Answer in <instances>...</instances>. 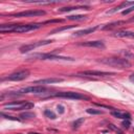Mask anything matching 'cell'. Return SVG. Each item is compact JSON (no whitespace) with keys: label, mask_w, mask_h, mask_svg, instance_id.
<instances>
[{"label":"cell","mask_w":134,"mask_h":134,"mask_svg":"<svg viewBox=\"0 0 134 134\" xmlns=\"http://www.w3.org/2000/svg\"><path fill=\"white\" fill-rule=\"evenodd\" d=\"M97 62L114 68H118V69H126L131 67L130 61L125 58H105V59L97 60Z\"/></svg>","instance_id":"obj_1"},{"label":"cell","mask_w":134,"mask_h":134,"mask_svg":"<svg viewBox=\"0 0 134 134\" xmlns=\"http://www.w3.org/2000/svg\"><path fill=\"white\" fill-rule=\"evenodd\" d=\"M49 97H61V98H68V99H84V100H89L90 97L79 93V92H73V91H67V92H54L52 94H49L48 96H45L43 98H49Z\"/></svg>","instance_id":"obj_2"},{"label":"cell","mask_w":134,"mask_h":134,"mask_svg":"<svg viewBox=\"0 0 134 134\" xmlns=\"http://www.w3.org/2000/svg\"><path fill=\"white\" fill-rule=\"evenodd\" d=\"M34 103L30 102H12L8 104H4L2 106L3 109L7 110H28L34 108Z\"/></svg>","instance_id":"obj_3"},{"label":"cell","mask_w":134,"mask_h":134,"mask_svg":"<svg viewBox=\"0 0 134 134\" xmlns=\"http://www.w3.org/2000/svg\"><path fill=\"white\" fill-rule=\"evenodd\" d=\"M31 58L38 59V60H49V61H71L73 62L75 59L70 57H64V55H58L54 53H37L31 55Z\"/></svg>","instance_id":"obj_4"},{"label":"cell","mask_w":134,"mask_h":134,"mask_svg":"<svg viewBox=\"0 0 134 134\" xmlns=\"http://www.w3.org/2000/svg\"><path fill=\"white\" fill-rule=\"evenodd\" d=\"M29 74H30L29 70H27V69H23V70L16 71V72H14V73H12V74L7 75V76L2 77V79H1V81H2V82H4V81L19 82V81H23V80L27 79V77L29 76Z\"/></svg>","instance_id":"obj_5"},{"label":"cell","mask_w":134,"mask_h":134,"mask_svg":"<svg viewBox=\"0 0 134 134\" xmlns=\"http://www.w3.org/2000/svg\"><path fill=\"white\" fill-rule=\"evenodd\" d=\"M42 25H44V23H30V24H16L15 28L13 29V32H17V34H22V32H27L30 30H35L38 29L40 27H42Z\"/></svg>","instance_id":"obj_6"},{"label":"cell","mask_w":134,"mask_h":134,"mask_svg":"<svg viewBox=\"0 0 134 134\" xmlns=\"http://www.w3.org/2000/svg\"><path fill=\"white\" fill-rule=\"evenodd\" d=\"M53 41L52 40H44V41H38V42H34V43H30V44H24L22 45L19 50L21 53H26V52H29L40 46H44V45H48L50 43H52Z\"/></svg>","instance_id":"obj_7"},{"label":"cell","mask_w":134,"mask_h":134,"mask_svg":"<svg viewBox=\"0 0 134 134\" xmlns=\"http://www.w3.org/2000/svg\"><path fill=\"white\" fill-rule=\"evenodd\" d=\"M115 72H108V71H98V70H86V71H82L80 73H77V76H110V75H114Z\"/></svg>","instance_id":"obj_8"},{"label":"cell","mask_w":134,"mask_h":134,"mask_svg":"<svg viewBox=\"0 0 134 134\" xmlns=\"http://www.w3.org/2000/svg\"><path fill=\"white\" fill-rule=\"evenodd\" d=\"M46 91V88L44 86L41 85H37V86H28V87H24L21 88L18 92L20 94H27V93H35V94H40V93H44Z\"/></svg>","instance_id":"obj_9"},{"label":"cell","mask_w":134,"mask_h":134,"mask_svg":"<svg viewBox=\"0 0 134 134\" xmlns=\"http://www.w3.org/2000/svg\"><path fill=\"white\" fill-rule=\"evenodd\" d=\"M46 13L45 10L42 9H32V10H24V12H20L17 14L12 15V17L15 18H23V17H39V16H44Z\"/></svg>","instance_id":"obj_10"},{"label":"cell","mask_w":134,"mask_h":134,"mask_svg":"<svg viewBox=\"0 0 134 134\" xmlns=\"http://www.w3.org/2000/svg\"><path fill=\"white\" fill-rule=\"evenodd\" d=\"M80 46H84V47H93V48H105V44L103 41H86L83 43L79 44Z\"/></svg>","instance_id":"obj_11"},{"label":"cell","mask_w":134,"mask_h":134,"mask_svg":"<svg viewBox=\"0 0 134 134\" xmlns=\"http://www.w3.org/2000/svg\"><path fill=\"white\" fill-rule=\"evenodd\" d=\"M134 4V1L133 2H130V1H124L122 3H120L118 6H115V7H113V8H111V9H109L108 12H107V14L109 15V14H114V13H116V12H119V10H121L122 8H128V6L130 7L131 5H133Z\"/></svg>","instance_id":"obj_12"},{"label":"cell","mask_w":134,"mask_h":134,"mask_svg":"<svg viewBox=\"0 0 134 134\" xmlns=\"http://www.w3.org/2000/svg\"><path fill=\"white\" fill-rule=\"evenodd\" d=\"M63 82V79L59 77H49V79H43V80H38L35 81L34 84H39V85H47V84H54V83H61Z\"/></svg>","instance_id":"obj_13"},{"label":"cell","mask_w":134,"mask_h":134,"mask_svg":"<svg viewBox=\"0 0 134 134\" xmlns=\"http://www.w3.org/2000/svg\"><path fill=\"white\" fill-rule=\"evenodd\" d=\"M98 27H99V26L96 25V26H94V27H89V28H85V29H82V30H77V31L73 32L72 36H73V37H83V36H87V35H89V34L94 32Z\"/></svg>","instance_id":"obj_14"},{"label":"cell","mask_w":134,"mask_h":134,"mask_svg":"<svg viewBox=\"0 0 134 134\" xmlns=\"http://www.w3.org/2000/svg\"><path fill=\"white\" fill-rule=\"evenodd\" d=\"M113 37L116 38H130L134 39V31H129V30H117L112 34Z\"/></svg>","instance_id":"obj_15"},{"label":"cell","mask_w":134,"mask_h":134,"mask_svg":"<svg viewBox=\"0 0 134 134\" xmlns=\"http://www.w3.org/2000/svg\"><path fill=\"white\" fill-rule=\"evenodd\" d=\"M111 115L113 117H116V118H120V119H131V114L128 113V112H122V111H119V110H113L111 111Z\"/></svg>","instance_id":"obj_16"},{"label":"cell","mask_w":134,"mask_h":134,"mask_svg":"<svg viewBox=\"0 0 134 134\" xmlns=\"http://www.w3.org/2000/svg\"><path fill=\"white\" fill-rule=\"evenodd\" d=\"M74 9H90L89 6H83V5H75V6H66V7H61L58 9V12L60 13H65V12H70V10H74Z\"/></svg>","instance_id":"obj_17"},{"label":"cell","mask_w":134,"mask_h":134,"mask_svg":"<svg viewBox=\"0 0 134 134\" xmlns=\"http://www.w3.org/2000/svg\"><path fill=\"white\" fill-rule=\"evenodd\" d=\"M122 24H126V21H115V22H112V23H109L105 26L102 27L103 30H107V29H111L113 27H116L118 25H122Z\"/></svg>","instance_id":"obj_18"},{"label":"cell","mask_w":134,"mask_h":134,"mask_svg":"<svg viewBox=\"0 0 134 134\" xmlns=\"http://www.w3.org/2000/svg\"><path fill=\"white\" fill-rule=\"evenodd\" d=\"M76 26H77V25H66V26H63V27H58V28L52 29V30L49 32V35H54V34H57V32H61V31H63V30L71 29V28H74V27H76Z\"/></svg>","instance_id":"obj_19"},{"label":"cell","mask_w":134,"mask_h":134,"mask_svg":"<svg viewBox=\"0 0 134 134\" xmlns=\"http://www.w3.org/2000/svg\"><path fill=\"white\" fill-rule=\"evenodd\" d=\"M36 116V114L34 112H28V111H25V112H22L19 117H21L22 119H30V118H34Z\"/></svg>","instance_id":"obj_20"},{"label":"cell","mask_w":134,"mask_h":134,"mask_svg":"<svg viewBox=\"0 0 134 134\" xmlns=\"http://www.w3.org/2000/svg\"><path fill=\"white\" fill-rule=\"evenodd\" d=\"M84 121H85V118H84V117H81V118L75 119V120L72 122V129H73V130L79 129V128L82 126V124H83Z\"/></svg>","instance_id":"obj_21"},{"label":"cell","mask_w":134,"mask_h":134,"mask_svg":"<svg viewBox=\"0 0 134 134\" xmlns=\"http://www.w3.org/2000/svg\"><path fill=\"white\" fill-rule=\"evenodd\" d=\"M86 15H72V16H67L66 19L67 20H84L86 19Z\"/></svg>","instance_id":"obj_22"},{"label":"cell","mask_w":134,"mask_h":134,"mask_svg":"<svg viewBox=\"0 0 134 134\" xmlns=\"http://www.w3.org/2000/svg\"><path fill=\"white\" fill-rule=\"evenodd\" d=\"M86 112L88 114H92V115H98V114H103L104 113L99 109H94V108H88V109H86Z\"/></svg>","instance_id":"obj_23"},{"label":"cell","mask_w":134,"mask_h":134,"mask_svg":"<svg viewBox=\"0 0 134 134\" xmlns=\"http://www.w3.org/2000/svg\"><path fill=\"white\" fill-rule=\"evenodd\" d=\"M44 115H45L46 117L50 118V119H55V118H57V116H55L54 112H52V111H51V110H49V109H46V110L44 111Z\"/></svg>","instance_id":"obj_24"},{"label":"cell","mask_w":134,"mask_h":134,"mask_svg":"<svg viewBox=\"0 0 134 134\" xmlns=\"http://www.w3.org/2000/svg\"><path fill=\"white\" fill-rule=\"evenodd\" d=\"M120 53L125 57V59H132V58H134V54L133 53H131L130 51H128V50H121L120 51Z\"/></svg>","instance_id":"obj_25"},{"label":"cell","mask_w":134,"mask_h":134,"mask_svg":"<svg viewBox=\"0 0 134 134\" xmlns=\"http://www.w3.org/2000/svg\"><path fill=\"white\" fill-rule=\"evenodd\" d=\"M1 116L2 117H4L5 119H9V120H17V121H20L21 119L20 118H18V117H15V116H10V115H7V114H5V113H1Z\"/></svg>","instance_id":"obj_26"},{"label":"cell","mask_w":134,"mask_h":134,"mask_svg":"<svg viewBox=\"0 0 134 134\" xmlns=\"http://www.w3.org/2000/svg\"><path fill=\"white\" fill-rule=\"evenodd\" d=\"M132 12H134V4H133V5H131L130 7L126 8V9H124V10L121 12V14L125 16V15H128V14H130V13H132Z\"/></svg>","instance_id":"obj_27"},{"label":"cell","mask_w":134,"mask_h":134,"mask_svg":"<svg viewBox=\"0 0 134 134\" xmlns=\"http://www.w3.org/2000/svg\"><path fill=\"white\" fill-rule=\"evenodd\" d=\"M57 111L59 112V114H63L65 112V108L63 105H58L57 106Z\"/></svg>","instance_id":"obj_28"},{"label":"cell","mask_w":134,"mask_h":134,"mask_svg":"<svg viewBox=\"0 0 134 134\" xmlns=\"http://www.w3.org/2000/svg\"><path fill=\"white\" fill-rule=\"evenodd\" d=\"M121 126H122V128H125V129H129V127H130V120H129V119H125V120L122 121Z\"/></svg>","instance_id":"obj_29"},{"label":"cell","mask_w":134,"mask_h":134,"mask_svg":"<svg viewBox=\"0 0 134 134\" xmlns=\"http://www.w3.org/2000/svg\"><path fill=\"white\" fill-rule=\"evenodd\" d=\"M96 106L98 107H102V108H106V109H113L112 107H108V106H105V105H100V104H95Z\"/></svg>","instance_id":"obj_30"},{"label":"cell","mask_w":134,"mask_h":134,"mask_svg":"<svg viewBox=\"0 0 134 134\" xmlns=\"http://www.w3.org/2000/svg\"><path fill=\"white\" fill-rule=\"evenodd\" d=\"M129 80H130V82H132V83H134V73H132L130 76H129Z\"/></svg>","instance_id":"obj_31"},{"label":"cell","mask_w":134,"mask_h":134,"mask_svg":"<svg viewBox=\"0 0 134 134\" xmlns=\"http://www.w3.org/2000/svg\"><path fill=\"white\" fill-rule=\"evenodd\" d=\"M28 134H40V133H36V132H30V133H28Z\"/></svg>","instance_id":"obj_32"},{"label":"cell","mask_w":134,"mask_h":134,"mask_svg":"<svg viewBox=\"0 0 134 134\" xmlns=\"http://www.w3.org/2000/svg\"><path fill=\"white\" fill-rule=\"evenodd\" d=\"M130 21H134V18H131V19H130Z\"/></svg>","instance_id":"obj_33"}]
</instances>
